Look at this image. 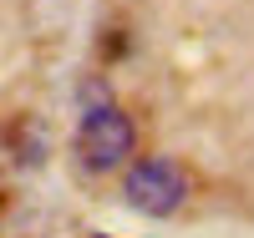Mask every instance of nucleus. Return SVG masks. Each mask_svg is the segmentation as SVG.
<instances>
[{
  "mask_svg": "<svg viewBox=\"0 0 254 238\" xmlns=\"http://www.w3.org/2000/svg\"><path fill=\"white\" fill-rule=\"evenodd\" d=\"M122 198L132 213L142 218H173L188 198V172L173 162V157H142L127 167L122 178Z\"/></svg>",
  "mask_w": 254,
  "mask_h": 238,
  "instance_id": "obj_2",
  "label": "nucleus"
},
{
  "mask_svg": "<svg viewBox=\"0 0 254 238\" xmlns=\"http://www.w3.org/2000/svg\"><path fill=\"white\" fill-rule=\"evenodd\" d=\"M97 238H107V233H97Z\"/></svg>",
  "mask_w": 254,
  "mask_h": 238,
  "instance_id": "obj_3",
  "label": "nucleus"
},
{
  "mask_svg": "<svg viewBox=\"0 0 254 238\" xmlns=\"http://www.w3.org/2000/svg\"><path fill=\"white\" fill-rule=\"evenodd\" d=\"M132 152H137V122L122 106L102 101V106L81 112V122H76V162L87 172H117Z\"/></svg>",
  "mask_w": 254,
  "mask_h": 238,
  "instance_id": "obj_1",
  "label": "nucleus"
}]
</instances>
